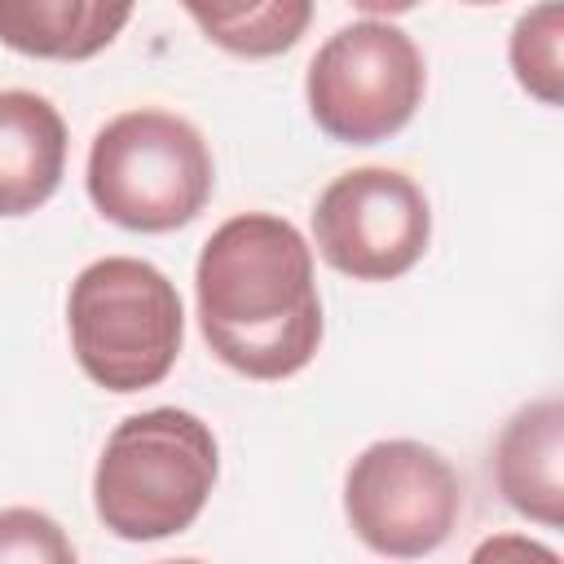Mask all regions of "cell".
I'll return each instance as SVG.
<instances>
[{"label": "cell", "mask_w": 564, "mask_h": 564, "mask_svg": "<svg viewBox=\"0 0 564 564\" xmlns=\"http://www.w3.org/2000/svg\"><path fill=\"white\" fill-rule=\"evenodd\" d=\"M198 330L247 379H291L322 344L313 247L273 212L229 216L198 251Z\"/></svg>", "instance_id": "6da1fadb"}, {"label": "cell", "mask_w": 564, "mask_h": 564, "mask_svg": "<svg viewBox=\"0 0 564 564\" xmlns=\"http://www.w3.org/2000/svg\"><path fill=\"white\" fill-rule=\"evenodd\" d=\"M220 449L212 427L176 405L128 414L101 445L93 471L97 520L123 542L185 533L212 498Z\"/></svg>", "instance_id": "7a4b0ae2"}, {"label": "cell", "mask_w": 564, "mask_h": 564, "mask_svg": "<svg viewBox=\"0 0 564 564\" xmlns=\"http://www.w3.org/2000/svg\"><path fill=\"white\" fill-rule=\"evenodd\" d=\"M66 326L79 370L106 392H141L167 379L185 339L176 282L137 256H101L79 269L66 295Z\"/></svg>", "instance_id": "3957f363"}, {"label": "cell", "mask_w": 564, "mask_h": 564, "mask_svg": "<svg viewBox=\"0 0 564 564\" xmlns=\"http://www.w3.org/2000/svg\"><path fill=\"white\" fill-rule=\"evenodd\" d=\"M93 207L132 234H167L189 225L216 185L212 150L203 132L172 110H123L88 150Z\"/></svg>", "instance_id": "277c9868"}, {"label": "cell", "mask_w": 564, "mask_h": 564, "mask_svg": "<svg viewBox=\"0 0 564 564\" xmlns=\"http://www.w3.org/2000/svg\"><path fill=\"white\" fill-rule=\"evenodd\" d=\"M423 88L427 66L419 44L383 18L344 22L335 35H326L304 75L313 123L344 145L397 137L414 119Z\"/></svg>", "instance_id": "5b68a950"}, {"label": "cell", "mask_w": 564, "mask_h": 564, "mask_svg": "<svg viewBox=\"0 0 564 564\" xmlns=\"http://www.w3.org/2000/svg\"><path fill=\"white\" fill-rule=\"evenodd\" d=\"M352 533L388 560H423L449 542L463 516V480L423 441H375L344 476Z\"/></svg>", "instance_id": "8992f818"}, {"label": "cell", "mask_w": 564, "mask_h": 564, "mask_svg": "<svg viewBox=\"0 0 564 564\" xmlns=\"http://www.w3.org/2000/svg\"><path fill=\"white\" fill-rule=\"evenodd\" d=\"M427 238L432 207L397 167H352L317 194L313 242L344 278L392 282L423 260Z\"/></svg>", "instance_id": "52a82bcc"}, {"label": "cell", "mask_w": 564, "mask_h": 564, "mask_svg": "<svg viewBox=\"0 0 564 564\" xmlns=\"http://www.w3.org/2000/svg\"><path fill=\"white\" fill-rule=\"evenodd\" d=\"M498 494L529 520L560 529L564 524V405L542 397L520 405L494 445Z\"/></svg>", "instance_id": "ba28073f"}, {"label": "cell", "mask_w": 564, "mask_h": 564, "mask_svg": "<svg viewBox=\"0 0 564 564\" xmlns=\"http://www.w3.org/2000/svg\"><path fill=\"white\" fill-rule=\"evenodd\" d=\"M66 172V119L31 88H0V216L44 207Z\"/></svg>", "instance_id": "9c48e42d"}, {"label": "cell", "mask_w": 564, "mask_h": 564, "mask_svg": "<svg viewBox=\"0 0 564 564\" xmlns=\"http://www.w3.org/2000/svg\"><path fill=\"white\" fill-rule=\"evenodd\" d=\"M132 4L106 0H0V44L26 57L84 62L115 44Z\"/></svg>", "instance_id": "30bf717a"}, {"label": "cell", "mask_w": 564, "mask_h": 564, "mask_svg": "<svg viewBox=\"0 0 564 564\" xmlns=\"http://www.w3.org/2000/svg\"><path fill=\"white\" fill-rule=\"evenodd\" d=\"M185 13L198 22V31L238 53V57H273V53H286L304 26L313 22V4L308 0H260V4H203V0H189Z\"/></svg>", "instance_id": "8fae6325"}, {"label": "cell", "mask_w": 564, "mask_h": 564, "mask_svg": "<svg viewBox=\"0 0 564 564\" xmlns=\"http://www.w3.org/2000/svg\"><path fill=\"white\" fill-rule=\"evenodd\" d=\"M560 44H564V9L560 4H538L524 9L511 26V70L516 84L538 97L542 106H560L564 101V62H560Z\"/></svg>", "instance_id": "7c38bea8"}, {"label": "cell", "mask_w": 564, "mask_h": 564, "mask_svg": "<svg viewBox=\"0 0 564 564\" xmlns=\"http://www.w3.org/2000/svg\"><path fill=\"white\" fill-rule=\"evenodd\" d=\"M0 564H79L66 529L35 507L0 511Z\"/></svg>", "instance_id": "4fadbf2b"}, {"label": "cell", "mask_w": 564, "mask_h": 564, "mask_svg": "<svg viewBox=\"0 0 564 564\" xmlns=\"http://www.w3.org/2000/svg\"><path fill=\"white\" fill-rule=\"evenodd\" d=\"M467 564H560V551L529 533H489L476 542Z\"/></svg>", "instance_id": "5bb4252c"}, {"label": "cell", "mask_w": 564, "mask_h": 564, "mask_svg": "<svg viewBox=\"0 0 564 564\" xmlns=\"http://www.w3.org/2000/svg\"><path fill=\"white\" fill-rule=\"evenodd\" d=\"M159 564H203V560H159Z\"/></svg>", "instance_id": "9a60e30c"}]
</instances>
